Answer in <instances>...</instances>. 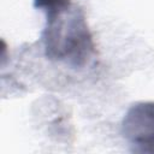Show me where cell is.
Masks as SVG:
<instances>
[{"instance_id": "cell-1", "label": "cell", "mask_w": 154, "mask_h": 154, "mask_svg": "<svg viewBox=\"0 0 154 154\" xmlns=\"http://www.w3.org/2000/svg\"><path fill=\"white\" fill-rule=\"evenodd\" d=\"M45 55L71 67L85 66L95 54V42L82 8L71 5L46 17L42 31Z\"/></svg>"}, {"instance_id": "cell-2", "label": "cell", "mask_w": 154, "mask_h": 154, "mask_svg": "<svg viewBox=\"0 0 154 154\" xmlns=\"http://www.w3.org/2000/svg\"><path fill=\"white\" fill-rule=\"evenodd\" d=\"M122 134L135 152L154 154V101L131 105L122 120Z\"/></svg>"}, {"instance_id": "cell-3", "label": "cell", "mask_w": 154, "mask_h": 154, "mask_svg": "<svg viewBox=\"0 0 154 154\" xmlns=\"http://www.w3.org/2000/svg\"><path fill=\"white\" fill-rule=\"evenodd\" d=\"M32 5L36 10H41L47 17L66 10L72 4L71 0H34Z\"/></svg>"}]
</instances>
